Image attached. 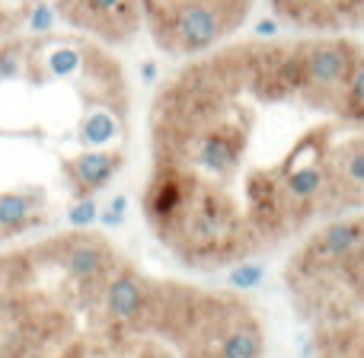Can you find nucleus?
Instances as JSON below:
<instances>
[{
    "mask_svg": "<svg viewBox=\"0 0 364 358\" xmlns=\"http://www.w3.org/2000/svg\"><path fill=\"white\" fill-rule=\"evenodd\" d=\"M301 64H304V83L316 90H336L352 77L358 55L348 42L333 38V42H310L301 48Z\"/></svg>",
    "mask_w": 364,
    "mask_h": 358,
    "instance_id": "nucleus-1",
    "label": "nucleus"
},
{
    "mask_svg": "<svg viewBox=\"0 0 364 358\" xmlns=\"http://www.w3.org/2000/svg\"><path fill=\"white\" fill-rule=\"evenodd\" d=\"M220 32H224V23H220L218 6L205 4V0H188V4L176 6V13L170 16L173 48L188 51V55L211 48L220 38Z\"/></svg>",
    "mask_w": 364,
    "mask_h": 358,
    "instance_id": "nucleus-2",
    "label": "nucleus"
},
{
    "mask_svg": "<svg viewBox=\"0 0 364 358\" xmlns=\"http://www.w3.org/2000/svg\"><path fill=\"white\" fill-rule=\"evenodd\" d=\"M147 301V288L134 272L119 269L112 278L106 282V291H102V307H106V320L112 323H132L141 317Z\"/></svg>",
    "mask_w": 364,
    "mask_h": 358,
    "instance_id": "nucleus-3",
    "label": "nucleus"
},
{
    "mask_svg": "<svg viewBox=\"0 0 364 358\" xmlns=\"http://www.w3.org/2000/svg\"><path fill=\"white\" fill-rule=\"evenodd\" d=\"M68 177L74 182L77 195L80 199H87L90 192H96V189H102L109 179L115 177V173L122 170V154H106V151H87L80 154V157H74L68 167Z\"/></svg>",
    "mask_w": 364,
    "mask_h": 358,
    "instance_id": "nucleus-4",
    "label": "nucleus"
},
{
    "mask_svg": "<svg viewBox=\"0 0 364 358\" xmlns=\"http://www.w3.org/2000/svg\"><path fill=\"white\" fill-rule=\"evenodd\" d=\"M364 243V221H339L320 233L314 250L323 259H346Z\"/></svg>",
    "mask_w": 364,
    "mask_h": 358,
    "instance_id": "nucleus-5",
    "label": "nucleus"
},
{
    "mask_svg": "<svg viewBox=\"0 0 364 358\" xmlns=\"http://www.w3.org/2000/svg\"><path fill=\"white\" fill-rule=\"evenodd\" d=\"M237 154H240L237 141L227 132H208V135H201L198 144H195V164L211 173H227L237 164Z\"/></svg>",
    "mask_w": 364,
    "mask_h": 358,
    "instance_id": "nucleus-6",
    "label": "nucleus"
},
{
    "mask_svg": "<svg viewBox=\"0 0 364 358\" xmlns=\"http://www.w3.org/2000/svg\"><path fill=\"white\" fill-rule=\"evenodd\" d=\"M36 208H32L29 195H19V192H4L0 195V233L10 237V233L19 231H29V227L38 224Z\"/></svg>",
    "mask_w": 364,
    "mask_h": 358,
    "instance_id": "nucleus-7",
    "label": "nucleus"
},
{
    "mask_svg": "<svg viewBox=\"0 0 364 358\" xmlns=\"http://www.w3.org/2000/svg\"><path fill=\"white\" fill-rule=\"evenodd\" d=\"M323 186H326V173H323V167H316V164H307V167H301V170H291L282 182L284 195H288L291 201H297V205L316 199V195L323 192Z\"/></svg>",
    "mask_w": 364,
    "mask_h": 358,
    "instance_id": "nucleus-8",
    "label": "nucleus"
},
{
    "mask_svg": "<svg viewBox=\"0 0 364 358\" xmlns=\"http://www.w3.org/2000/svg\"><path fill=\"white\" fill-rule=\"evenodd\" d=\"M220 358H262V333L252 323H243L224 336Z\"/></svg>",
    "mask_w": 364,
    "mask_h": 358,
    "instance_id": "nucleus-9",
    "label": "nucleus"
},
{
    "mask_svg": "<svg viewBox=\"0 0 364 358\" xmlns=\"http://www.w3.org/2000/svg\"><path fill=\"white\" fill-rule=\"evenodd\" d=\"M115 135H119V122H115V115L106 112V109H100V112L87 115V122H83V128H80L83 144H90V147L109 144Z\"/></svg>",
    "mask_w": 364,
    "mask_h": 358,
    "instance_id": "nucleus-10",
    "label": "nucleus"
},
{
    "mask_svg": "<svg viewBox=\"0 0 364 358\" xmlns=\"http://www.w3.org/2000/svg\"><path fill=\"white\" fill-rule=\"evenodd\" d=\"M80 13H90V16H115V19L132 23V0H80Z\"/></svg>",
    "mask_w": 364,
    "mask_h": 358,
    "instance_id": "nucleus-11",
    "label": "nucleus"
},
{
    "mask_svg": "<svg viewBox=\"0 0 364 358\" xmlns=\"http://www.w3.org/2000/svg\"><path fill=\"white\" fill-rule=\"evenodd\" d=\"M346 182L364 192V141H358V144H352L346 151Z\"/></svg>",
    "mask_w": 364,
    "mask_h": 358,
    "instance_id": "nucleus-12",
    "label": "nucleus"
},
{
    "mask_svg": "<svg viewBox=\"0 0 364 358\" xmlns=\"http://www.w3.org/2000/svg\"><path fill=\"white\" fill-rule=\"evenodd\" d=\"M265 278V269L256 263H240L237 269L230 272V285L240 291H250V288H259V282Z\"/></svg>",
    "mask_w": 364,
    "mask_h": 358,
    "instance_id": "nucleus-13",
    "label": "nucleus"
},
{
    "mask_svg": "<svg viewBox=\"0 0 364 358\" xmlns=\"http://www.w3.org/2000/svg\"><path fill=\"white\" fill-rule=\"evenodd\" d=\"M348 90H346V102L348 109H358L364 112V58H358V64H355L352 77H348Z\"/></svg>",
    "mask_w": 364,
    "mask_h": 358,
    "instance_id": "nucleus-14",
    "label": "nucleus"
},
{
    "mask_svg": "<svg viewBox=\"0 0 364 358\" xmlns=\"http://www.w3.org/2000/svg\"><path fill=\"white\" fill-rule=\"evenodd\" d=\"M77 64H80V55H77L74 48H58L48 55V70L55 77H68L77 70Z\"/></svg>",
    "mask_w": 364,
    "mask_h": 358,
    "instance_id": "nucleus-15",
    "label": "nucleus"
},
{
    "mask_svg": "<svg viewBox=\"0 0 364 358\" xmlns=\"http://www.w3.org/2000/svg\"><path fill=\"white\" fill-rule=\"evenodd\" d=\"M96 218H100V211H96L93 199H77L74 205H70V211H68V221L74 227H90Z\"/></svg>",
    "mask_w": 364,
    "mask_h": 358,
    "instance_id": "nucleus-16",
    "label": "nucleus"
},
{
    "mask_svg": "<svg viewBox=\"0 0 364 358\" xmlns=\"http://www.w3.org/2000/svg\"><path fill=\"white\" fill-rule=\"evenodd\" d=\"M51 23H55V13H51V6L38 4L36 10H32V16H29L32 32H48V29H51Z\"/></svg>",
    "mask_w": 364,
    "mask_h": 358,
    "instance_id": "nucleus-17",
    "label": "nucleus"
},
{
    "mask_svg": "<svg viewBox=\"0 0 364 358\" xmlns=\"http://www.w3.org/2000/svg\"><path fill=\"white\" fill-rule=\"evenodd\" d=\"M125 208H128V199H125V195H115L112 205H109V214H102V224H109V227L122 224V218H125Z\"/></svg>",
    "mask_w": 364,
    "mask_h": 358,
    "instance_id": "nucleus-18",
    "label": "nucleus"
},
{
    "mask_svg": "<svg viewBox=\"0 0 364 358\" xmlns=\"http://www.w3.org/2000/svg\"><path fill=\"white\" fill-rule=\"evenodd\" d=\"M16 70H19L16 48H4V51H0V77H13Z\"/></svg>",
    "mask_w": 364,
    "mask_h": 358,
    "instance_id": "nucleus-19",
    "label": "nucleus"
},
{
    "mask_svg": "<svg viewBox=\"0 0 364 358\" xmlns=\"http://www.w3.org/2000/svg\"><path fill=\"white\" fill-rule=\"evenodd\" d=\"M272 4H275L282 13H301V10H307L314 0H272Z\"/></svg>",
    "mask_w": 364,
    "mask_h": 358,
    "instance_id": "nucleus-20",
    "label": "nucleus"
},
{
    "mask_svg": "<svg viewBox=\"0 0 364 358\" xmlns=\"http://www.w3.org/2000/svg\"><path fill=\"white\" fill-rule=\"evenodd\" d=\"M256 36L259 38H275L278 36V23H275V19H259V23H256Z\"/></svg>",
    "mask_w": 364,
    "mask_h": 358,
    "instance_id": "nucleus-21",
    "label": "nucleus"
},
{
    "mask_svg": "<svg viewBox=\"0 0 364 358\" xmlns=\"http://www.w3.org/2000/svg\"><path fill=\"white\" fill-rule=\"evenodd\" d=\"M141 77H144V80H147V83H154V80H157V68H154V64H151V61H147V64H144V68H141Z\"/></svg>",
    "mask_w": 364,
    "mask_h": 358,
    "instance_id": "nucleus-22",
    "label": "nucleus"
}]
</instances>
